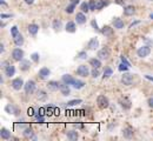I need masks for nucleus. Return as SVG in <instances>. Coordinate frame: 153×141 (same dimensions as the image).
I'll return each instance as SVG.
<instances>
[{
  "mask_svg": "<svg viewBox=\"0 0 153 141\" xmlns=\"http://www.w3.org/2000/svg\"><path fill=\"white\" fill-rule=\"evenodd\" d=\"M97 105L100 109H106L108 106H110V100L107 97L102 95V94H99L97 97Z\"/></svg>",
  "mask_w": 153,
  "mask_h": 141,
  "instance_id": "nucleus-1",
  "label": "nucleus"
},
{
  "mask_svg": "<svg viewBox=\"0 0 153 141\" xmlns=\"http://www.w3.org/2000/svg\"><path fill=\"white\" fill-rule=\"evenodd\" d=\"M76 75L81 77V78H87L91 75V71H90V67L86 66V65H80L78 68L76 69Z\"/></svg>",
  "mask_w": 153,
  "mask_h": 141,
  "instance_id": "nucleus-2",
  "label": "nucleus"
},
{
  "mask_svg": "<svg viewBox=\"0 0 153 141\" xmlns=\"http://www.w3.org/2000/svg\"><path fill=\"white\" fill-rule=\"evenodd\" d=\"M11 55H12V59H13L14 61L20 62L21 60H24V55H25V53H24V51H22L20 47L17 46L16 48H13V49H12Z\"/></svg>",
  "mask_w": 153,
  "mask_h": 141,
  "instance_id": "nucleus-3",
  "label": "nucleus"
},
{
  "mask_svg": "<svg viewBox=\"0 0 153 141\" xmlns=\"http://www.w3.org/2000/svg\"><path fill=\"white\" fill-rule=\"evenodd\" d=\"M36 87H37V85H36V81H34V80H28L27 82H25V86H24L25 93H26L27 95H31V94H33V93L36 92Z\"/></svg>",
  "mask_w": 153,
  "mask_h": 141,
  "instance_id": "nucleus-4",
  "label": "nucleus"
},
{
  "mask_svg": "<svg viewBox=\"0 0 153 141\" xmlns=\"http://www.w3.org/2000/svg\"><path fill=\"white\" fill-rule=\"evenodd\" d=\"M97 57L100 59V60H108L110 57H111V51L108 47H102L101 49L98 51V54Z\"/></svg>",
  "mask_w": 153,
  "mask_h": 141,
  "instance_id": "nucleus-5",
  "label": "nucleus"
},
{
  "mask_svg": "<svg viewBox=\"0 0 153 141\" xmlns=\"http://www.w3.org/2000/svg\"><path fill=\"white\" fill-rule=\"evenodd\" d=\"M150 54H151V47H149V46H146V45L139 47L138 51H137V55H138L139 58H146V57H149Z\"/></svg>",
  "mask_w": 153,
  "mask_h": 141,
  "instance_id": "nucleus-6",
  "label": "nucleus"
},
{
  "mask_svg": "<svg viewBox=\"0 0 153 141\" xmlns=\"http://www.w3.org/2000/svg\"><path fill=\"white\" fill-rule=\"evenodd\" d=\"M11 86H12V88H13L14 91H20L21 88H24L25 82H24V80H22L21 78H16V79L12 80Z\"/></svg>",
  "mask_w": 153,
  "mask_h": 141,
  "instance_id": "nucleus-7",
  "label": "nucleus"
},
{
  "mask_svg": "<svg viewBox=\"0 0 153 141\" xmlns=\"http://www.w3.org/2000/svg\"><path fill=\"white\" fill-rule=\"evenodd\" d=\"M121 83L125 86H131L133 83V74L131 73H124L121 75Z\"/></svg>",
  "mask_w": 153,
  "mask_h": 141,
  "instance_id": "nucleus-8",
  "label": "nucleus"
},
{
  "mask_svg": "<svg viewBox=\"0 0 153 141\" xmlns=\"http://www.w3.org/2000/svg\"><path fill=\"white\" fill-rule=\"evenodd\" d=\"M51 75V69L48 67H41L38 72V77L41 80H46L48 79V77Z\"/></svg>",
  "mask_w": 153,
  "mask_h": 141,
  "instance_id": "nucleus-9",
  "label": "nucleus"
},
{
  "mask_svg": "<svg viewBox=\"0 0 153 141\" xmlns=\"http://www.w3.org/2000/svg\"><path fill=\"white\" fill-rule=\"evenodd\" d=\"M119 105H120V107H121L123 109H125V111H128V109L132 107V102H131V100H130L128 98H126V97L119 99Z\"/></svg>",
  "mask_w": 153,
  "mask_h": 141,
  "instance_id": "nucleus-10",
  "label": "nucleus"
},
{
  "mask_svg": "<svg viewBox=\"0 0 153 141\" xmlns=\"http://www.w3.org/2000/svg\"><path fill=\"white\" fill-rule=\"evenodd\" d=\"M100 32H101V34L105 35L106 38H112V37L114 35V30H113L111 26H108V25L104 26V27L100 30Z\"/></svg>",
  "mask_w": 153,
  "mask_h": 141,
  "instance_id": "nucleus-11",
  "label": "nucleus"
},
{
  "mask_svg": "<svg viewBox=\"0 0 153 141\" xmlns=\"http://www.w3.org/2000/svg\"><path fill=\"white\" fill-rule=\"evenodd\" d=\"M121 134H123V137L125 138V139H132L134 137V129L131 127V126H127V127H125L123 131H121Z\"/></svg>",
  "mask_w": 153,
  "mask_h": 141,
  "instance_id": "nucleus-12",
  "label": "nucleus"
},
{
  "mask_svg": "<svg viewBox=\"0 0 153 141\" xmlns=\"http://www.w3.org/2000/svg\"><path fill=\"white\" fill-rule=\"evenodd\" d=\"M22 135H24L26 139H33V140H36V139H37L36 133H34V131H33L31 127L25 128V129H24V132H22Z\"/></svg>",
  "mask_w": 153,
  "mask_h": 141,
  "instance_id": "nucleus-13",
  "label": "nucleus"
},
{
  "mask_svg": "<svg viewBox=\"0 0 153 141\" xmlns=\"http://www.w3.org/2000/svg\"><path fill=\"white\" fill-rule=\"evenodd\" d=\"M60 82L59 81H56V80H51L47 82V88L51 91V92H57L60 89Z\"/></svg>",
  "mask_w": 153,
  "mask_h": 141,
  "instance_id": "nucleus-14",
  "label": "nucleus"
},
{
  "mask_svg": "<svg viewBox=\"0 0 153 141\" xmlns=\"http://www.w3.org/2000/svg\"><path fill=\"white\" fill-rule=\"evenodd\" d=\"M39 25L38 24H34V22H32V24H30L28 25V27H27V31H28V33L32 35V37H36L37 34H38L39 32Z\"/></svg>",
  "mask_w": 153,
  "mask_h": 141,
  "instance_id": "nucleus-15",
  "label": "nucleus"
},
{
  "mask_svg": "<svg viewBox=\"0 0 153 141\" xmlns=\"http://www.w3.org/2000/svg\"><path fill=\"white\" fill-rule=\"evenodd\" d=\"M99 45H100V42H99L98 38L96 37V38L90 39V41L87 42V48H88V49H91V51H96V49H98Z\"/></svg>",
  "mask_w": 153,
  "mask_h": 141,
  "instance_id": "nucleus-16",
  "label": "nucleus"
},
{
  "mask_svg": "<svg viewBox=\"0 0 153 141\" xmlns=\"http://www.w3.org/2000/svg\"><path fill=\"white\" fill-rule=\"evenodd\" d=\"M86 20H87V18H86V13H84V12H78L76 14V22L78 25H84V24H86Z\"/></svg>",
  "mask_w": 153,
  "mask_h": 141,
  "instance_id": "nucleus-17",
  "label": "nucleus"
},
{
  "mask_svg": "<svg viewBox=\"0 0 153 141\" xmlns=\"http://www.w3.org/2000/svg\"><path fill=\"white\" fill-rule=\"evenodd\" d=\"M65 31L67 33H76V21H68L65 25Z\"/></svg>",
  "mask_w": 153,
  "mask_h": 141,
  "instance_id": "nucleus-18",
  "label": "nucleus"
},
{
  "mask_svg": "<svg viewBox=\"0 0 153 141\" xmlns=\"http://www.w3.org/2000/svg\"><path fill=\"white\" fill-rule=\"evenodd\" d=\"M60 93L64 95V97H68L70 94H71V88H70V85H67V83H65V82H62L61 85H60Z\"/></svg>",
  "mask_w": 153,
  "mask_h": 141,
  "instance_id": "nucleus-19",
  "label": "nucleus"
},
{
  "mask_svg": "<svg viewBox=\"0 0 153 141\" xmlns=\"http://www.w3.org/2000/svg\"><path fill=\"white\" fill-rule=\"evenodd\" d=\"M31 66H32V62L30 60H26V59H24V60L20 61V71L21 72H27V71H30V68H31Z\"/></svg>",
  "mask_w": 153,
  "mask_h": 141,
  "instance_id": "nucleus-20",
  "label": "nucleus"
},
{
  "mask_svg": "<svg viewBox=\"0 0 153 141\" xmlns=\"http://www.w3.org/2000/svg\"><path fill=\"white\" fill-rule=\"evenodd\" d=\"M5 112L8 113V114H14V115H18V114H19V109H18L16 106L11 105V103L6 105V107H5Z\"/></svg>",
  "mask_w": 153,
  "mask_h": 141,
  "instance_id": "nucleus-21",
  "label": "nucleus"
},
{
  "mask_svg": "<svg viewBox=\"0 0 153 141\" xmlns=\"http://www.w3.org/2000/svg\"><path fill=\"white\" fill-rule=\"evenodd\" d=\"M134 13H135V7L133 5H127L124 7V16L126 17H132Z\"/></svg>",
  "mask_w": 153,
  "mask_h": 141,
  "instance_id": "nucleus-22",
  "label": "nucleus"
},
{
  "mask_svg": "<svg viewBox=\"0 0 153 141\" xmlns=\"http://www.w3.org/2000/svg\"><path fill=\"white\" fill-rule=\"evenodd\" d=\"M4 72H5V75H6L7 78H12V77L16 74V67H14L13 65H8V66L4 69Z\"/></svg>",
  "mask_w": 153,
  "mask_h": 141,
  "instance_id": "nucleus-23",
  "label": "nucleus"
},
{
  "mask_svg": "<svg viewBox=\"0 0 153 141\" xmlns=\"http://www.w3.org/2000/svg\"><path fill=\"white\" fill-rule=\"evenodd\" d=\"M66 137H67L68 140L76 141V140H78V138H79V133H78V131H76V129H71V131H67Z\"/></svg>",
  "mask_w": 153,
  "mask_h": 141,
  "instance_id": "nucleus-24",
  "label": "nucleus"
},
{
  "mask_svg": "<svg viewBox=\"0 0 153 141\" xmlns=\"http://www.w3.org/2000/svg\"><path fill=\"white\" fill-rule=\"evenodd\" d=\"M112 24H113V27H114L115 30H123L125 27V22L121 20L120 18H114L113 21H112Z\"/></svg>",
  "mask_w": 153,
  "mask_h": 141,
  "instance_id": "nucleus-25",
  "label": "nucleus"
},
{
  "mask_svg": "<svg viewBox=\"0 0 153 141\" xmlns=\"http://www.w3.org/2000/svg\"><path fill=\"white\" fill-rule=\"evenodd\" d=\"M52 28L54 32H60L61 28H62V22L60 19H54L52 21Z\"/></svg>",
  "mask_w": 153,
  "mask_h": 141,
  "instance_id": "nucleus-26",
  "label": "nucleus"
},
{
  "mask_svg": "<svg viewBox=\"0 0 153 141\" xmlns=\"http://www.w3.org/2000/svg\"><path fill=\"white\" fill-rule=\"evenodd\" d=\"M36 98H37V100H39V101H45L47 99V93H46L44 89H38V91L36 92Z\"/></svg>",
  "mask_w": 153,
  "mask_h": 141,
  "instance_id": "nucleus-27",
  "label": "nucleus"
},
{
  "mask_svg": "<svg viewBox=\"0 0 153 141\" xmlns=\"http://www.w3.org/2000/svg\"><path fill=\"white\" fill-rule=\"evenodd\" d=\"M0 137H1L2 140H10L11 139V132L7 128L2 127L1 131H0Z\"/></svg>",
  "mask_w": 153,
  "mask_h": 141,
  "instance_id": "nucleus-28",
  "label": "nucleus"
},
{
  "mask_svg": "<svg viewBox=\"0 0 153 141\" xmlns=\"http://www.w3.org/2000/svg\"><path fill=\"white\" fill-rule=\"evenodd\" d=\"M88 63H90V66H92L93 68H100V67H101V60H100L98 57L90 59Z\"/></svg>",
  "mask_w": 153,
  "mask_h": 141,
  "instance_id": "nucleus-29",
  "label": "nucleus"
},
{
  "mask_svg": "<svg viewBox=\"0 0 153 141\" xmlns=\"http://www.w3.org/2000/svg\"><path fill=\"white\" fill-rule=\"evenodd\" d=\"M61 80H62V82H65V83H67V85H73V82L76 81V79L71 75V74H64L62 75V78H61Z\"/></svg>",
  "mask_w": 153,
  "mask_h": 141,
  "instance_id": "nucleus-30",
  "label": "nucleus"
},
{
  "mask_svg": "<svg viewBox=\"0 0 153 141\" xmlns=\"http://www.w3.org/2000/svg\"><path fill=\"white\" fill-rule=\"evenodd\" d=\"M113 75V69L111 68V67H105L104 68V72H102V79L105 80V79H108V78H111Z\"/></svg>",
  "mask_w": 153,
  "mask_h": 141,
  "instance_id": "nucleus-31",
  "label": "nucleus"
},
{
  "mask_svg": "<svg viewBox=\"0 0 153 141\" xmlns=\"http://www.w3.org/2000/svg\"><path fill=\"white\" fill-rule=\"evenodd\" d=\"M13 41H14V45L16 46H18V47H21L22 45H24V42H25V39H24V37H22V34L19 33L16 38H13Z\"/></svg>",
  "mask_w": 153,
  "mask_h": 141,
  "instance_id": "nucleus-32",
  "label": "nucleus"
},
{
  "mask_svg": "<svg viewBox=\"0 0 153 141\" xmlns=\"http://www.w3.org/2000/svg\"><path fill=\"white\" fill-rule=\"evenodd\" d=\"M107 5H108V1L107 0H98V2H97V11H101Z\"/></svg>",
  "mask_w": 153,
  "mask_h": 141,
  "instance_id": "nucleus-33",
  "label": "nucleus"
},
{
  "mask_svg": "<svg viewBox=\"0 0 153 141\" xmlns=\"http://www.w3.org/2000/svg\"><path fill=\"white\" fill-rule=\"evenodd\" d=\"M80 10H81V12H84V13H88L91 10H90V5H88V2H86V1H84V2H81L80 4Z\"/></svg>",
  "mask_w": 153,
  "mask_h": 141,
  "instance_id": "nucleus-34",
  "label": "nucleus"
},
{
  "mask_svg": "<svg viewBox=\"0 0 153 141\" xmlns=\"http://www.w3.org/2000/svg\"><path fill=\"white\" fill-rule=\"evenodd\" d=\"M86 83L84 82V81H81V80H79V79H76V81L73 82V88H76V89H81L84 86H85Z\"/></svg>",
  "mask_w": 153,
  "mask_h": 141,
  "instance_id": "nucleus-35",
  "label": "nucleus"
},
{
  "mask_svg": "<svg viewBox=\"0 0 153 141\" xmlns=\"http://www.w3.org/2000/svg\"><path fill=\"white\" fill-rule=\"evenodd\" d=\"M79 103H82V100H81V99H74V100L67 101V102L65 103V106L71 107V106H76V105H79Z\"/></svg>",
  "mask_w": 153,
  "mask_h": 141,
  "instance_id": "nucleus-36",
  "label": "nucleus"
},
{
  "mask_svg": "<svg viewBox=\"0 0 153 141\" xmlns=\"http://www.w3.org/2000/svg\"><path fill=\"white\" fill-rule=\"evenodd\" d=\"M76 6L74 4H72V2H70L67 6H66V8H65V12L66 13H68V14H72L73 12H74V10H76Z\"/></svg>",
  "mask_w": 153,
  "mask_h": 141,
  "instance_id": "nucleus-37",
  "label": "nucleus"
},
{
  "mask_svg": "<svg viewBox=\"0 0 153 141\" xmlns=\"http://www.w3.org/2000/svg\"><path fill=\"white\" fill-rule=\"evenodd\" d=\"M87 57H88V55H87V52H86V51H80V52L76 54V58H78V59H81V60H86Z\"/></svg>",
  "mask_w": 153,
  "mask_h": 141,
  "instance_id": "nucleus-38",
  "label": "nucleus"
},
{
  "mask_svg": "<svg viewBox=\"0 0 153 141\" xmlns=\"http://www.w3.org/2000/svg\"><path fill=\"white\" fill-rule=\"evenodd\" d=\"M19 33H20L19 28H18L17 26H12V27H11V35H12V38H16Z\"/></svg>",
  "mask_w": 153,
  "mask_h": 141,
  "instance_id": "nucleus-39",
  "label": "nucleus"
},
{
  "mask_svg": "<svg viewBox=\"0 0 153 141\" xmlns=\"http://www.w3.org/2000/svg\"><path fill=\"white\" fill-rule=\"evenodd\" d=\"M31 60L33 61L34 63H38L39 60H40V55H39L38 52H34V53L31 54Z\"/></svg>",
  "mask_w": 153,
  "mask_h": 141,
  "instance_id": "nucleus-40",
  "label": "nucleus"
},
{
  "mask_svg": "<svg viewBox=\"0 0 153 141\" xmlns=\"http://www.w3.org/2000/svg\"><path fill=\"white\" fill-rule=\"evenodd\" d=\"M91 77H92L93 79H97V78L100 77V71H99V68H93V69L91 71Z\"/></svg>",
  "mask_w": 153,
  "mask_h": 141,
  "instance_id": "nucleus-41",
  "label": "nucleus"
},
{
  "mask_svg": "<svg viewBox=\"0 0 153 141\" xmlns=\"http://www.w3.org/2000/svg\"><path fill=\"white\" fill-rule=\"evenodd\" d=\"M97 2H98V1H96V0H91V1L88 2L91 12H94V11H97Z\"/></svg>",
  "mask_w": 153,
  "mask_h": 141,
  "instance_id": "nucleus-42",
  "label": "nucleus"
},
{
  "mask_svg": "<svg viewBox=\"0 0 153 141\" xmlns=\"http://www.w3.org/2000/svg\"><path fill=\"white\" fill-rule=\"evenodd\" d=\"M127 69H128V66H127V65H125V63H123V62L119 65V71H121V72H126Z\"/></svg>",
  "mask_w": 153,
  "mask_h": 141,
  "instance_id": "nucleus-43",
  "label": "nucleus"
},
{
  "mask_svg": "<svg viewBox=\"0 0 153 141\" xmlns=\"http://www.w3.org/2000/svg\"><path fill=\"white\" fill-rule=\"evenodd\" d=\"M91 25H92V27H93L96 31H99V32H100V30H101V28H99V26H98V22L96 21V19H93V20L91 21Z\"/></svg>",
  "mask_w": 153,
  "mask_h": 141,
  "instance_id": "nucleus-44",
  "label": "nucleus"
},
{
  "mask_svg": "<svg viewBox=\"0 0 153 141\" xmlns=\"http://www.w3.org/2000/svg\"><path fill=\"white\" fill-rule=\"evenodd\" d=\"M147 105H149V107H150L151 109H153V97H151V98L147 100Z\"/></svg>",
  "mask_w": 153,
  "mask_h": 141,
  "instance_id": "nucleus-45",
  "label": "nucleus"
},
{
  "mask_svg": "<svg viewBox=\"0 0 153 141\" xmlns=\"http://www.w3.org/2000/svg\"><path fill=\"white\" fill-rule=\"evenodd\" d=\"M8 65H11L8 61H2V62H1V68H2V69H5V68H6Z\"/></svg>",
  "mask_w": 153,
  "mask_h": 141,
  "instance_id": "nucleus-46",
  "label": "nucleus"
},
{
  "mask_svg": "<svg viewBox=\"0 0 153 141\" xmlns=\"http://www.w3.org/2000/svg\"><path fill=\"white\" fill-rule=\"evenodd\" d=\"M121 62H123V63H125V65H127V66H128V67H130V66H131V63H130V62H128V61L126 60V58H125V57H124V55H123V57H121Z\"/></svg>",
  "mask_w": 153,
  "mask_h": 141,
  "instance_id": "nucleus-47",
  "label": "nucleus"
},
{
  "mask_svg": "<svg viewBox=\"0 0 153 141\" xmlns=\"http://www.w3.org/2000/svg\"><path fill=\"white\" fill-rule=\"evenodd\" d=\"M27 114L28 115H34V111H33V108H28V111H27Z\"/></svg>",
  "mask_w": 153,
  "mask_h": 141,
  "instance_id": "nucleus-48",
  "label": "nucleus"
},
{
  "mask_svg": "<svg viewBox=\"0 0 153 141\" xmlns=\"http://www.w3.org/2000/svg\"><path fill=\"white\" fill-rule=\"evenodd\" d=\"M138 24H140V21L139 20H137V21H134V22H132L131 25H130V28H133L135 25H138Z\"/></svg>",
  "mask_w": 153,
  "mask_h": 141,
  "instance_id": "nucleus-49",
  "label": "nucleus"
},
{
  "mask_svg": "<svg viewBox=\"0 0 153 141\" xmlns=\"http://www.w3.org/2000/svg\"><path fill=\"white\" fill-rule=\"evenodd\" d=\"M53 111H54V109H53V107H50V108H47V114H48V115H51V114L53 113Z\"/></svg>",
  "mask_w": 153,
  "mask_h": 141,
  "instance_id": "nucleus-50",
  "label": "nucleus"
},
{
  "mask_svg": "<svg viewBox=\"0 0 153 141\" xmlns=\"http://www.w3.org/2000/svg\"><path fill=\"white\" fill-rule=\"evenodd\" d=\"M145 79H147V80H150V81H152L153 82V77L149 75V74H146V75H145Z\"/></svg>",
  "mask_w": 153,
  "mask_h": 141,
  "instance_id": "nucleus-51",
  "label": "nucleus"
},
{
  "mask_svg": "<svg viewBox=\"0 0 153 141\" xmlns=\"http://www.w3.org/2000/svg\"><path fill=\"white\" fill-rule=\"evenodd\" d=\"M24 1H25V2L27 4V5H32V4H33V2L36 1V0H24Z\"/></svg>",
  "mask_w": 153,
  "mask_h": 141,
  "instance_id": "nucleus-52",
  "label": "nucleus"
},
{
  "mask_svg": "<svg viewBox=\"0 0 153 141\" xmlns=\"http://www.w3.org/2000/svg\"><path fill=\"white\" fill-rule=\"evenodd\" d=\"M5 18H11V14H1V19H5Z\"/></svg>",
  "mask_w": 153,
  "mask_h": 141,
  "instance_id": "nucleus-53",
  "label": "nucleus"
},
{
  "mask_svg": "<svg viewBox=\"0 0 153 141\" xmlns=\"http://www.w3.org/2000/svg\"><path fill=\"white\" fill-rule=\"evenodd\" d=\"M4 51H5V46H4V44H1L0 45V53H4Z\"/></svg>",
  "mask_w": 153,
  "mask_h": 141,
  "instance_id": "nucleus-54",
  "label": "nucleus"
},
{
  "mask_svg": "<svg viewBox=\"0 0 153 141\" xmlns=\"http://www.w3.org/2000/svg\"><path fill=\"white\" fill-rule=\"evenodd\" d=\"M115 2L118 5H124V0H115Z\"/></svg>",
  "mask_w": 153,
  "mask_h": 141,
  "instance_id": "nucleus-55",
  "label": "nucleus"
},
{
  "mask_svg": "<svg viewBox=\"0 0 153 141\" xmlns=\"http://www.w3.org/2000/svg\"><path fill=\"white\" fill-rule=\"evenodd\" d=\"M71 2H72V4H74V5H78L80 1H79V0H71Z\"/></svg>",
  "mask_w": 153,
  "mask_h": 141,
  "instance_id": "nucleus-56",
  "label": "nucleus"
},
{
  "mask_svg": "<svg viewBox=\"0 0 153 141\" xmlns=\"http://www.w3.org/2000/svg\"><path fill=\"white\" fill-rule=\"evenodd\" d=\"M0 4H2V5H6V2H5V0H0Z\"/></svg>",
  "mask_w": 153,
  "mask_h": 141,
  "instance_id": "nucleus-57",
  "label": "nucleus"
},
{
  "mask_svg": "<svg viewBox=\"0 0 153 141\" xmlns=\"http://www.w3.org/2000/svg\"><path fill=\"white\" fill-rule=\"evenodd\" d=\"M150 18H151V19L153 20V13H151V14H150Z\"/></svg>",
  "mask_w": 153,
  "mask_h": 141,
  "instance_id": "nucleus-58",
  "label": "nucleus"
},
{
  "mask_svg": "<svg viewBox=\"0 0 153 141\" xmlns=\"http://www.w3.org/2000/svg\"><path fill=\"white\" fill-rule=\"evenodd\" d=\"M149 1H153V0H149Z\"/></svg>",
  "mask_w": 153,
  "mask_h": 141,
  "instance_id": "nucleus-59",
  "label": "nucleus"
}]
</instances>
